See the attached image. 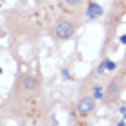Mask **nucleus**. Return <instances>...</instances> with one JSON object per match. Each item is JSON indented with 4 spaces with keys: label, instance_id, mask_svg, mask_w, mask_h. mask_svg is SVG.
<instances>
[{
    "label": "nucleus",
    "instance_id": "f257e3e1",
    "mask_svg": "<svg viewBox=\"0 0 126 126\" xmlns=\"http://www.w3.org/2000/svg\"><path fill=\"white\" fill-rule=\"evenodd\" d=\"M126 16V0H112V7L105 15V34L106 42H110L112 38H115V32L119 25L123 24Z\"/></svg>",
    "mask_w": 126,
    "mask_h": 126
},
{
    "label": "nucleus",
    "instance_id": "f03ea898",
    "mask_svg": "<svg viewBox=\"0 0 126 126\" xmlns=\"http://www.w3.org/2000/svg\"><path fill=\"white\" fill-rule=\"evenodd\" d=\"M81 25V22L76 18H70V16L61 15L60 18H56V22L50 27V36H52L54 42H68V40L74 38L78 27Z\"/></svg>",
    "mask_w": 126,
    "mask_h": 126
},
{
    "label": "nucleus",
    "instance_id": "7ed1b4c3",
    "mask_svg": "<svg viewBox=\"0 0 126 126\" xmlns=\"http://www.w3.org/2000/svg\"><path fill=\"white\" fill-rule=\"evenodd\" d=\"M60 7L63 9L65 16H70V18L83 22L85 9H87V0H60Z\"/></svg>",
    "mask_w": 126,
    "mask_h": 126
},
{
    "label": "nucleus",
    "instance_id": "20e7f679",
    "mask_svg": "<svg viewBox=\"0 0 126 126\" xmlns=\"http://www.w3.org/2000/svg\"><path fill=\"white\" fill-rule=\"evenodd\" d=\"M121 92H123V81L121 78H112L110 81L106 83V88H105V99L103 103L105 105H113L121 99Z\"/></svg>",
    "mask_w": 126,
    "mask_h": 126
},
{
    "label": "nucleus",
    "instance_id": "39448f33",
    "mask_svg": "<svg viewBox=\"0 0 126 126\" xmlns=\"http://www.w3.org/2000/svg\"><path fill=\"white\" fill-rule=\"evenodd\" d=\"M95 112V99L90 94H85L76 103V113L79 117H88Z\"/></svg>",
    "mask_w": 126,
    "mask_h": 126
},
{
    "label": "nucleus",
    "instance_id": "423d86ee",
    "mask_svg": "<svg viewBox=\"0 0 126 126\" xmlns=\"http://www.w3.org/2000/svg\"><path fill=\"white\" fill-rule=\"evenodd\" d=\"M105 7L99 4V2H95V0H87V9H85V18L83 22L87 24V22H95V20H99V18H105Z\"/></svg>",
    "mask_w": 126,
    "mask_h": 126
},
{
    "label": "nucleus",
    "instance_id": "0eeeda50",
    "mask_svg": "<svg viewBox=\"0 0 126 126\" xmlns=\"http://www.w3.org/2000/svg\"><path fill=\"white\" fill-rule=\"evenodd\" d=\"M38 88H40V81L34 76H31V74H24L18 79V90L24 92V94H32Z\"/></svg>",
    "mask_w": 126,
    "mask_h": 126
},
{
    "label": "nucleus",
    "instance_id": "6e6552de",
    "mask_svg": "<svg viewBox=\"0 0 126 126\" xmlns=\"http://www.w3.org/2000/svg\"><path fill=\"white\" fill-rule=\"evenodd\" d=\"M105 88H106V85L103 87V85H99V83H94L92 90H90V95H92L95 101H103L105 99Z\"/></svg>",
    "mask_w": 126,
    "mask_h": 126
},
{
    "label": "nucleus",
    "instance_id": "1a4fd4ad",
    "mask_svg": "<svg viewBox=\"0 0 126 126\" xmlns=\"http://www.w3.org/2000/svg\"><path fill=\"white\" fill-rule=\"evenodd\" d=\"M103 63H105V67H106V70H108V72H115V70H117V63H115V61H112V60L105 58V60H103Z\"/></svg>",
    "mask_w": 126,
    "mask_h": 126
},
{
    "label": "nucleus",
    "instance_id": "9d476101",
    "mask_svg": "<svg viewBox=\"0 0 126 126\" xmlns=\"http://www.w3.org/2000/svg\"><path fill=\"white\" fill-rule=\"evenodd\" d=\"M61 74H63V78H65V79H68V78H70V74H68V68H67V67L61 70Z\"/></svg>",
    "mask_w": 126,
    "mask_h": 126
},
{
    "label": "nucleus",
    "instance_id": "9b49d317",
    "mask_svg": "<svg viewBox=\"0 0 126 126\" xmlns=\"http://www.w3.org/2000/svg\"><path fill=\"white\" fill-rule=\"evenodd\" d=\"M119 43L126 45V32H124V34H121V36H119Z\"/></svg>",
    "mask_w": 126,
    "mask_h": 126
},
{
    "label": "nucleus",
    "instance_id": "f8f14e48",
    "mask_svg": "<svg viewBox=\"0 0 126 126\" xmlns=\"http://www.w3.org/2000/svg\"><path fill=\"white\" fill-rule=\"evenodd\" d=\"M117 126H126V121H124V119H123V121H121V123H117Z\"/></svg>",
    "mask_w": 126,
    "mask_h": 126
}]
</instances>
